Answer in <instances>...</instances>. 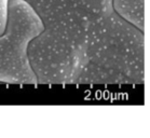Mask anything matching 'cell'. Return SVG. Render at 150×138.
<instances>
[{
	"label": "cell",
	"instance_id": "3957f363",
	"mask_svg": "<svg viewBox=\"0 0 150 138\" xmlns=\"http://www.w3.org/2000/svg\"><path fill=\"white\" fill-rule=\"evenodd\" d=\"M113 10L145 33V0H112Z\"/></svg>",
	"mask_w": 150,
	"mask_h": 138
},
{
	"label": "cell",
	"instance_id": "277c9868",
	"mask_svg": "<svg viewBox=\"0 0 150 138\" xmlns=\"http://www.w3.org/2000/svg\"><path fill=\"white\" fill-rule=\"evenodd\" d=\"M8 1L9 0H0V35L4 31L7 24Z\"/></svg>",
	"mask_w": 150,
	"mask_h": 138
},
{
	"label": "cell",
	"instance_id": "6da1fadb",
	"mask_svg": "<svg viewBox=\"0 0 150 138\" xmlns=\"http://www.w3.org/2000/svg\"><path fill=\"white\" fill-rule=\"evenodd\" d=\"M43 30L27 49L38 84H144L145 33L112 0H25Z\"/></svg>",
	"mask_w": 150,
	"mask_h": 138
},
{
	"label": "cell",
	"instance_id": "7a4b0ae2",
	"mask_svg": "<svg viewBox=\"0 0 150 138\" xmlns=\"http://www.w3.org/2000/svg\"><path fill=\"white\" fill-rule=\"evenodd\" d=\"M43 24L25 0L8 1L7 24L0 35V83L38 84L27 49Z\"/></svg>",
	"mask_w": 150,
	"mask_h": 138
}]
</instances>
